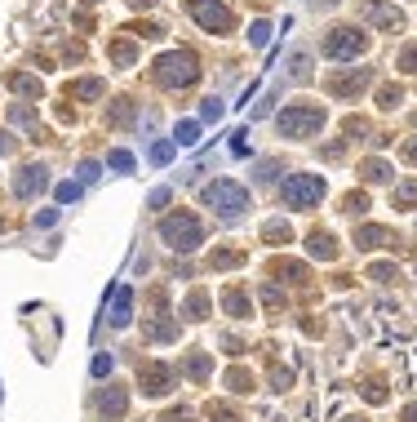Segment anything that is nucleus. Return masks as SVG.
Masks as SVG:
<instances>
[{
	"label": "nucleus",
	"mask_w": 417,
	"mask_h": 422,
	"mask_svg": "<svg viewBox=\"0 0 417 422\" xmlns=\"http://www.w3.org/2000/svg\"><path fill=\"white\" fill-rule=\"evenodd\" d=\"M289 223H280V218H275V223H266V240H289Z\"/></svg>",
	"instance_id": "nucleus-30"
},
{
	"label": "nucleus",
	"mask_w": 417,
	"mask_h": 422,
	"mask_svg": "<svg viewBox=\"0 0 417 422\" xmlns=\"http://www.w3.org/2000/svg\"><path fill=\"white\" fill-rule=\"evenodd\" d=\"M266 36H271V27H266V23H253V27H249V45H266Z\"/></svg>",
	"instance_id": "nucleus-32"
},
{
	"label": "nucleus",
	"mask_w": 417,
	"mask_h": 422,
	"mask_svg": "<svg viewBox=\"0 0 417 422\" xmlns=\"http://www.w3.org/2000/svg\"><path fill=\"white\" fill-rule=\"evenodd\" d=\"M209 418H213V422H236V413H231V404H209Z\"/></svg>",
	"instance_id": "nucleus-33"
},
{
	"label": "nucleus",
	"mask_w": 417,
	"mask_h": 422,
	"mask_svg": "<svg viewBox=\"0 0 417 422\" xmlns=\"http://www.w3.org/2000/svg\"><path fill=\"white\" fill-rule=\"evenodd\" d=\"M103 374H111V356H98L93 360V378H103Z\"/></svg>",
	"instance_id": "nucleus-39"
},
{
	"label": "nucleus",
	"mask_w": 417,
	"mask_h": 422,
	"mask_svg": "<svg viewBox=\"0 0 417 422\" xmlns=\"http://www.w3.org/2000/svg\"><path fill=\"white\" fill-rule=\"evenodd\" d=\"M413 200H417V178H409V182H399V187H395V205L399 209H409Z\"/></svg>",
	"instance_id": "nucleus-18"
},
{
	"label": "nucleus",
	"mask_w": 417,
	"mask_h": 422,
	"mask_svg": "<svg viewBox=\"0 0 417 422\" xmlns=\"http://www.w3.org/2000/svg\"><path fill=\"white\" fill-rule=\"evenodd\" d=\"M364 13H369L377 27H387V31H399V27H404V18H399L391 5H377V0H369V5H364Z\"/></svg>",
	"instance_id": "nucleus-11"
},
{
	"label": "nucleus",
	"mask_w": 417,
	"mask_h": 422,
	"mask_svg": "<svg viewBox=\"0 0 417 422\" xmlns=\"http://www.w3.org/2000/svg\"><path fill=\"white\" fill-rule=\"evenodd\" d=\"M275 276H289V280H307V267H302V262H285V258H280V262H275Z\"/></svg>",
	"instance_id": "nucleus-24"
},
{
	"label": "nucleus",
	"mask_w": 417,
	"mask_h": 422,
	"mask_svg": "<svg viewBox=\"0 0 417 422\" xmlns=\"http://www.w3.org/2000/svg\"><path fill=\"white\" fill-rule=\"evenodd\" d=\"M107 165H111V169H120V174H129V169H133V156H129V151H120V147H115L111 156H107Z\"/></svg>",
	"instance_id": "nucleus-27"
},
{
	"label": "nucleus",
	"mask_w": 417,
	"mask_h": 422,
	"mask_svg": "<svg viewBox=\"0 0 417 422\" xmlns=\"http://www.w3.org/2000/svg\"><path fill=\"white\" fill-rule=\"evenodd\" d=\"M399 98H404V89H399V84H387V89L377 94V107H382V111H395Z\"/></svg>",
	"instance_id": "nucleus-17"
},
{
	"label": "nucleus",
	"mask_w": 417,
	"mask_h": 422,
	"mask_svg": "<svg viewBox=\"0 0 417 422\" xmlns=\"http://www.w3.org/2000/svg\"><path fill=\"white\" fill-rule=\"evenodd\" d=\"M280 196H285L289 209H311V205H320V196H324V178L320 174H293V178H285Z\"/></svg>",
	"instance_id": "nucleus-6"
},
{
	"label": "nucleus",
	"mask_w": 417,
	"mask_h": 422,
	"mask_svg": "<svg viewBox=\"0 0 417 422\" xmlns=\"http://www.w3.org/2000/svg\"><path fill=\"white\" fill-rule=\"evenodd\" d=\"M244 138H249V133L240 129V133H236V143H231V151H236V156H249V143H244Z\"/></svg>",
	"instance_id": "nucleus-40"
},
{
	"label": "nucleus",
	"mask_w": 417,
	"mask_h": 422,
	"mask_svg": "<svg viewBox=\"0 0 417 422\" xmlns=\"http://www.w3.org/2000/svg\"><path fill=\"white\" fill-rule=\"evenodd\" d=\"M205 205H213L222 218H236V213L249 209V191L240 187V182H231V178H218V182L205 187Z\"/></svg>",
	"instance_id": "nucleus-5"
},
{
	"label": "nucleus",
	"mask_w": 417,
	"mask_h": 422,
	"mask_svg": "<svg viewBox=\"0 0 417 422\" xmlns=\"http://www.w3.org/2000/svg\"><path fill=\"white\" fill-rule=\"evenodd\" d=\"M364 84H369V72H355V76H338V80H329V89H333V94H360Z\"/></svg>",
	"instance_id": "nucleus-14"
},
{
	"label": "nucleus",
	"mask_w": 417,
	"mask_h": 422,
	"mask_svg": "<svg viewBox=\"0 0 417 422\" xmlns=\"http://www.w3.org/2000/svg\"><path fill=\"white\" fill-rule=\"evenodd\" d=\"M160 205H169V187H160V191H152V209H160Z\"/></svg>",
	"instance_id": "nucleus-41"
},
{
	"label": "nucleus",
	"mask_w": 417,
	"mask_h": 422,
	"mask_svg": "<svg viewBox=\"0 0 417 422\" xmlns=\"http://www.w3.org/2000/svg\"><path fill=\"white\" fill-rule=\"evenodd\" d=\"M187 9H191V18L205 27V31H231V9L222 5V0H187Z\"/></svg>",
	"instance_id": "nucleus-7"
},
{
	"label": "nucleus",
	"mask_w": 417,
	"mask_h": 422,
	"mask_svg": "<svg viewBox=\"0 0 417 422\" xmlns=\"http://www.w3.org/2000/svg\"><path fill=\"white\" fill-rule=\"evenodd\" d=\"M404 160H409V165H417V138H413V143H404Z\"/></svg>",
	"instance_id": "nucleus-43"
},
{
	"label": "nucleus",
	"mask_w": 417,
	"mask_h": 422,
	"mask_svg": "<svg viewBox=\"0 0 417 422\" xmlns=\"http://www.w3.org/2000/svg\"><path fill=\"white\" fill-rule=\"evenodd\" d=\"M138 382H142V392H147V396H164V392L173 387V369H169V365L147 360V365H138Z\"/></svg>",
	"instance_id": "nucleus-8"
},
{
	"label": "nucleus",
	"mask_w": 417,
	"mask_h": 422,
	"mask_svg": "<svg viewBox=\"0 0 417 422\" xmlns=\"http://www.w3.org/2000/svg\"><path fill=\"white\" fill-rule=\"evenodd\" d=\"M355 422H360V418H355Z\"/></svg>",
	"instance_id": "nucleus-46"
},
{
	"label": "nucleus",
	"mask_w": 417,
	"mask_h": 422,
	"mask_svg": "<svg viewBox=\"0 0 417 422\" xmlns=\"http://www.w3.org/2000/svg\"><path fill=\"white\" fill-rule=\"evenodd\" d=\"M364 49H369V36L360 27H333L324 36V58H333V62H355Z\"/></svg>",
	"instance_id": "nucleus-4"
},
{
	"label": "nucleus",
	"mask_w": 417,
	"mask_h": 422,
	"mask_svg": "<svg viewBox=\"0 0 417 422\" xmlns=\"http://www.w3.org/2000/svg\"><path fill=\"white\" fill-rule=\"evenodd\" d=\"M275 125H280V133H285V138H311V133L324 129V107H315V103L285 107Z\"/></svg>",
	"instance_id": "nucleus-3"
},
{
	"label": "nucleus",
	"mask_w": 417,
	"mask_h": 422,
	"mask_svg": "<svg viewBox=\"0 0 417 422\" xmlns=\"http://www.w3.org/2000/svg\"><path fill=\"white\" fill-rule=\"evenodd\" d=\"M222 98H205V103H200V121H222Z\"/></svg>",
	"instance_id": "nucleus-22"
},
{
	"label": "nucleus",
	"mask_w": 417,
	"mask_h": 422,
	"mask_svg": "<svg viewBox=\"0 0 417 422\" xmlns=\"http://www.w3.org/2000/svg\"><path fill=\"white\" fill-rule=\"evenodd\" d=\"M195 76H200V67H195L191 49H169V54L156 58V80L164 84V89H187Z\"/></svg>",
	"instance_id": "nucleus-1"
},
{
	"label": "nucleus",
	"mask_w": 417,
	"mask_h": 422,
	"mask_svg": "<svg viewBox=\"0 0 417 422\" xmlns=\"http://www.w3.org/2000/svg\"><path fill=\"white\" fill-rule=\"evenodd\" d=\"M107 121H111V125H129V121H133V103H129V98H120V103L107 111Z\"/></svg>",
	"instance_id": "nucleus-19"
},
{
	"label": "nucleus",
	"mask_w": 417,
	"mask_h": 422,
	"mask_svg": "<svg viewBox=\"0 0 417 422\" xmlns=\"http://www.w3.org/2000/svg\"><path fill=\"white\" fill-rule=\"evenodd\" d=\"M404 422H417V404H409V409H404Z\"/></svg>",
	"instance_id": "nucleus-45"
},
{
	"label": "nucleus",
	"mask_w": 417,
	"mask_h": 422,
	"mask_svg": "<svg viewBox=\"0 0 417 422\" xmlns=\"http://www.w3.org/2000/svg\"><path fill=\"white\" fill-rule=\"evenodd\" d=\"M173 143H178V147H195V143H200V121H182V125L173 129Z\"/></svg>",
	"instance_id": "nucleus-16"
},
{
	"label": "nucleus",
	"mask_w": 417,
	"mask_h": 422,
	"mask_svg": "<svg viewBox=\"0 0 417 422\" xmlns=\"http://www.w3.org/2000/svg\"><path fill=\"white\" fill-rule=\"evenodd\" d=\"M58 223V209H40L36 213V227H54Z\"/></svg>",
	"instance_id": "nucleus-37"
},
{
	"label": "nucleus",
	"mask_w": 417,
	"mask_h": 422,
	"mask_svg": "<svg viewBox=\"0 0 417 422\" xmlns=\"http://www.w3.org/2000/svg\"><path fill=\"white\" fill-rule=\"evenodd\" d=\"M200 311H209V298H205V294H191V298H187V316L200 320Z\"/></svg>",
	"instance_id": "nucleus-29"
},
{
	"label": "nucleus",
	"mask_w": 417,
	"mask_h": 422,
	"mask_svg": "<svg viewBox=\"0 0 417 422\" xmlns=\"http://www.w3.org/2000/svg\"><path fill=\"white\" fill-rule=\"evenodd\" d=\"M160 240L169 245V249H178V253H191V249L205 245V231H200L195 213H169L160 223Z\"/></svg>",
	"instance_id": "nucleus-2"
},
{
	"label": "nucleus",
	"mask_w": 417,
	"mask_h": 422,
	"mask_svg": "<svg viewBox=\"0 0 417 422\" xmlns=\"http://www.w3.org/2000/svg\"><path fill=\"white\" fill-rule=\"evenodd\" d=\"M129 316H133V289H129V284H120V289H115V298H111V325L125 329Z\"/></svg>",
	"instance_id": "nucleus-10"
},
{
	"label": "nucleus",
	"mask_w": 417,
	"mask_h": 422,
	"mask_svg": "<svg viewBox=\"0 0 417 422\" xmlns=\"http://www.w3.org/2000/svg\"><path fill=\"white\" fill-rule=\"evenodd\" d=\"M222 302H227V311H231V316H244V311H249V302H244V294H240V289H227V298H222Z\"/></svg>",
	"instance_id": "nucleus-26"
},
{
	"label": "nucleus",
	"mask_w": 417,
	"mask_h": 422,
	"mask_svg": "<svg viewBox=\"0 0 417 422\" xmlns=\"http://www.w3.org/2000/svg\"><path fill=\"white\" fill-rule=\"evenodd\" d=\"M173 151H178V143H173V138L156 143V147H152V165H164V160H173Z\"/></svg>",
	"instance_id": "nucleus-23"
},
{
	"label": "nucleus",
	"mask_w": 417,
	"mask_h": 422,
	"mask_svg": "<svg viewBox=\"0 0 417 422\" xmlns=\"http://www.w3.org/2000/svg\"><path fill=\"white\" fill-rule=\"evenodd\" d=\"M364 209H369V196H346V213H364Z\"/></svg>",
	"instance_id": "nucleus-35"
},
{
	"label": "nucleus",
	"mask_w": 417,
	"mask_h": 422,
	"mask_svg": "<svg viewBox=\"0 0 417 422\" xmlns=\"http://www.w3.org/2000/svg\"><path fill=\"white\" fill-rule=\"evenodd\" d=\"M187 374H191V378H205V374H209V356H205V351L187 360Z\"/></svg>",
	"instance_id": "nucleus-28"
},
{
	"label": "nucleus",
	"mask_w": 417,
	"mask_h": 422,
	"mask_svg": "<svg viewBox=\"0 0 417 422\" xmlns=\"http://www.w3.org/2000/svg\"><path fill=\"white\" fill-rule=\"evenodd\" d=\"M45 187H49V178H45V169H40V165H27L23 174L13 178V191H18L23 200H27V196H36V191H45Z\"/></svg>",
	"instance_id": "nucleus-9"
},
{
	"label": "nucleus",
	"mask_w": 417,
	"mask_h": 422,
	"mask_svg": "<svg viewBox=\"0 0 417 422\" xmlns=\"http://www.w3.org/2000/svg\"><path fill=\"white\" fill-rule=\"evenodd\" d=\"M399 67H404V72H417V45H413V49H404V58H399Z\"/></svg>",
	"instance_id": "nucleus-38"
},
{
	"label": "nucleus",
	"mask_w": 417,
	"mask_h": 422,
	"mask_svg": "<svg viewBox=\"0 0 417 422\" xmlns=\"http://www.w3.org/2000/svg\"><path fill=\"white\" fill-rule=\"evenodd\" d=\"M231 387H236V392H253V374H244V369H236V374H231Z\"/></svg>",
	"instance_id": "nucleus-31"
},
{
	"label": "nucleus",
	"mask_w": 417,
	"mask_h": 422,
	"mask_svg": "<svg viewBox=\"0 0 417 422\" xmlns=\"http://www.w3.org/2000/svg\"><path fill=\"white\" fill-rule=\"evenodd\" d=\"M236 262H244V253H213V267H236Z\"/></svg>",
	"instance_id": "nucleus-34"
},
{
	"label": "nucleus",
	"mask_w": 417,
	"mask_h": 422,
	"mask_svg": "<svg viewBox=\"0 0 417 422\" xmlns=\"http://www.w3.org/2000/svg\"><path fill=\"white\" fill-rule=\"evenodd\" d=\"M80 178L93 182V178H98V165H93V160H85V165H80Z\"/></svg>",
	"instance_id": "nucleus-42"
},
{
	"label": "nucleus",
	"mask_w": 417,
	"mask_h": 422,
	"mask_svg": "<svg viewBox=\"0 0 417 422\" xmlns=\"http://www.w3.org/2000/svg\"><path fill=\"white\" fill-rule=\"evenodd\" d=\"M72 94L76 98H103V80H76Z\"/></svg>",
	"instance_id": "nucleus-20"
},
{
	"label": "nucleus",
	"mask_w": 417,
	"mask_h": 422,
	"mask_svg": "<svg viewBox=\"0 0 417 422\" xmlns=\"http://www.w3.org/2000/svg\"><path fill=\"white\" fill-rule=\"evenodd\" d=\"M311 258H320V262H333V258H338V245H333L329 231H311Z\"/></svg>",
	"instance_id": "nucleus-13"
},
{
	"label": "nucleus",
	"mask_w": 417,
	"mask_h": 422,
	"mask_svg": "<svg viewBox=\"0 0 417 422\" xmlns=\"http://www.w3.org/2000/svg\"><path fill=\"white\" fill-rule=\"evenodd\" d=\"M355 245L360 249H382V245H395V235L387 227H360L355 231Z\"/></svg>",
	"instance_id": "nucleus-12"
},
{
	"label": "nucleus",
	"mask_w": 417,
	"mask_h": 422,
	"mask_svg": "<svg viewBox=\"0 0 417 422\" xmlns=\"http://www.w3.org/2000/svg\"><path fill=\"white\" fill-rule=\"evenodd\" d=\"M0 151H13V138H9V133H0Z\"/></svg>",
	"instance_id": "nucleus-44"
},
{
	"label": "nucleus",
	"mask_w": 417,
	"mask_h": 422,
	"mask_svg": "<svg viewBox=\"0 0 417 422\" xmlns=\"http://www.w3.org/2000/svg\"><path fill=\"white\" fill-rule=\"evenodd\" d=\"M98 413H103V418H120L125 413V392H107L103 400H98Z\"/></svg>",
	"instance_id": "nucleus-15"
},
{
	"label": "nucleus",
	"mask_w": 417,
	"mask_h": 422,
	"mask_svg": "<svg viewBox=\"0 0 417 422\" xmlns=\"http://www.w3.org/2000/svg\"><path fill=\"white\" fill-rule=\"evenodd\" d=\"M364 178H369V182H387V178H391V165L369 160V165H364Z\"/></svg>",
	"instance_id": "nucleus-25"
},
{
	"label": "nucleus",
	"mask_w": 417,
	"mask_h": 422,
	"mask_svg": "<svg viewBox=\"0 0 417 422\" xmlns=\"http://www.w3.org/2000/svg\"><path fill=\"white\" fill-rule=\"evenodd\" d=\"M54 196H58V205H76V200H80V182H58Z\"/></svg>",
	"instance_id": "nucleus-21"
},
{
	"label": "nucleus",
	"mask_w": 417,
	"mask_h": 422,
	"mask_svg": "<svg viewBox=\"0 0 417 422\" xmlns=\"http://www.w3.org/2000/svg\"><path fill=\"white\" fill-rule=\"evenodd\" d=\"M13 89H27V94H40V80H31V76H13Z\"/></svg>",
	"instance_id": "nucleus-36"
}]
</instances>
